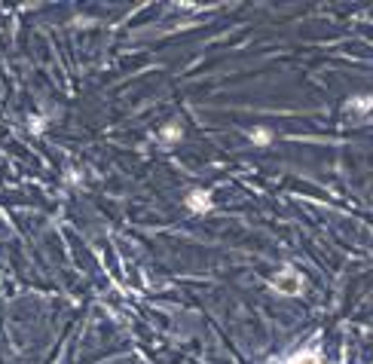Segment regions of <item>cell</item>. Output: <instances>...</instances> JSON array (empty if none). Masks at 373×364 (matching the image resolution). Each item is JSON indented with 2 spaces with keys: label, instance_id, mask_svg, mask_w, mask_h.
I'll use <instances>...</instances> for the list:
<instances>
[{
  "label": "cell",
  "instance_id": "obj_1",
  "mask_svg": "<svg viewBox=\"0 0 373 364\" xmlns=\"http://www.w3.org/2000/svg\"><path fill=\"white\" fill-rule=\"evenodd\" d=\"M272 285L282 288V291H297V288H300V276L291 272V279H272Z\"/></svg>",
  "mask_w": 373,
  "mask_h": 364
},
{
  "label": "cell",
  "instance_id": "obj_2",
  "mask_svg": "<svg viewBox=\"0 0 373 364\" xmlns=\"http://www.w3.org/2000/svg\"><path fill=\"white\" fill-rule=\"evenodd\" d=\"M291 364H318V358H315L312 352H303V355H297Z\"/></svg>",
  "mask_w": 373,
  "mask_h": 364
},
{
  "label": "cell",
  "instance_id": "obj_3",
  "mask_svg": "<svg viewBox=\"0 0 373 364\" xmlns=\"http://www.w3.org/2000/svg\"><path fill=\"white\" fill-rule=\"evenodd\" d=\"M190 205H193V208H205L208 202H205V196L199 193V196H190Z\"/></svg>",
  "mask_w": 373,
  "mask_h": 364
}]
</instances>
